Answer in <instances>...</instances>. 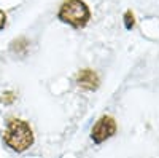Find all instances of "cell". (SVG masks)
<instances>
[{
  "label": "cell",
  "instance_id": "cell-4",
  "mask_svg": "<svg viewBox=\"0 0 159 158\" xmlns=\"http://www.w3.org/2000/svg\"><path fill=\"white\" fill-rule=\"evenodd\" d=\"M76 85L84 91H96L100 85V80L92 69H81L76 74Z\"/></svg>",
  "mask_w": 159,
  "mask_h": 158
},
{
  "label": "cell",
  "instance_id": "cell-3",
  "mask_svg": "<svg viewBox=\"0 0 159 158\" xmlns=\"http://www.w3.org/2000/svg\"><path fill=\"white\" fill-rule=\"evenodd\" d=\"M116 129H118V126H116L115 118L110 117V115H103L96 122V125L92 126L91 139H92L94 144H102L107 139L113 137L115 133H116Z\"/></svg>",
  "mask_w": 159,
  "mask_h": 158
},
{
  "label": "cell",
  "instance_id": "cell-5",
  "mask_svg": "<svg viewBox=\"0 0 159 158\" xmlns=\"http://www.w3.org/2000/svg\"><path fill=\"white\" fill-rule=\"evenodd\" d=\"M29 46V42L25 40L24 37H19L16 40L11 42V51L16 53V55H25V50Z\"/></svg>",
  "mask_w": 159,
  "mask_h": 158
},
{
  "label": "cell",
  "instance_id": "cell-2",
  "mask_svg": "<svg viewBox=\"0 0 159 158\" xmlns=\"http://www.w3.org/2000/svg\"><path fill=\"white\" fill-rule=\"evenodd\" d=\"M57 18L75 29H83L91 19V11L83 0H65L59 8Z\"/></svg>",
  "mask_w": 159,
  "mask_h": 158
},
{
  "label": "cell",
  "instance_id": "cell-7",
  "mask_svg": "<svg viewBox=\"0 0 159 158\" xmlns=\"http://www.w3.org/2000/svg\"><path fill=\"white\" fill-rule=\"evenodd\" d=\"M15 98H16V96L13 94L11 91H7V93H3V96L0 98V101H2L3 104H11L13 101H15Z\"/></svg>",
  "mask_w": 159,
  "mask_h": 158
},
{
  "label": "cell",
  "instance_id": "cell-8",
  "mask_svg": "<svg viewBox=\"0 0 159 158\" xmlns=\"http://www.w3.org/2000/svg\"><path fill=\"white\" fill-rule=\"evenodd\" d=\"M5 24H7V15L0 10V31H2L5 27Z\"/></svg>",
  "mask_w": 159,
  "mask_h": 158
},
{
  "label": "cell",
  "instance_id": "cell-6",
  "mask_svg": "<svg viewBox=\"0 0 159 158\" xmlns=\"http://www.w3.org/2000/svg\"><path fill=\"white\" fill-rule=\"evenodd\" d=\"M124 24H126L127 29H132V27H134L135 19H134V13H132V11H127L126 15H124Z\"/></svg>",
  "mask_w": 159,
  "mask_h": 158
},
{
  "label": "cell",
  "instance_id": "cell-1",
  "mask_svg": "<svg viewBox=\"0 0 159 158\" xmlns=\"http://www.w3.org/2000/svg\"><path fill=\"white\" fill-rule=\"evenodd\" d=\"M5 144L15 152H25L35 141L32 128L27 122L21 118H8L5 131H3Z\"/></svg>",
  "mask_w": 159,
  "mask_h": 158
}]
</instances>
